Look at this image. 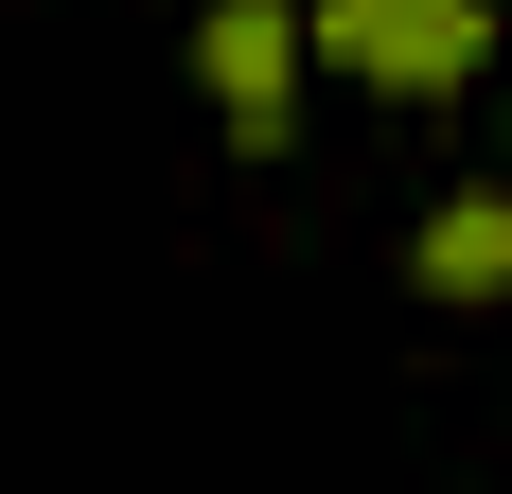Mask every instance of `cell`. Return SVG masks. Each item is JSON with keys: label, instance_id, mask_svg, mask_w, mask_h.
<instances>
[{"label": "cell", "instance_id": "6da1fadb", "mask_svg": "<svg viewBox=\"0 0 512 494\" xmlns=\"http://www.w3.org/2000/svg\"><path fill=\"white\" fill-rule=\"evenodd\" d=\"M301 53L354 71V89H389V106H442V89H477L495 0H301Z\"/></svg>", "mask_w": 512, "mask_h": 494}, {"label": "cell", "instance_id": "7a4b0ae2", "mask_svg": "<svg viewBox=\"0 0 512 494\" xmlns=\"http://www.w3.org/2000/svg\"><path fill=\"white\" fill-rule=\"evenodd\" d=\"M195 71H212V106H230V142H283V124H301V0H212Z\"/></svg>", "mask_w": 512, "mask_h": 494}, {"label": "cell", "instance_id": "3957f363", "mask_svg": "<svg viewBox=\"0 0 512 494\" xmlns=\"http://www.w3.org/2000/svg\"><path fill=\"white\" fill-rule=\"evenodd\" d=\"M407 283L424 300H512V195H442L407 230Z\"/></svg>", "mask_w": 512, "mask_h": 494}]
</instances>
